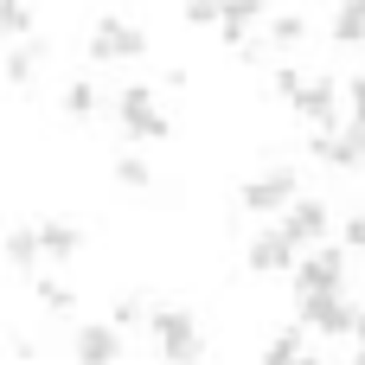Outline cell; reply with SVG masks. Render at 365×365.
<instances>
[{
    "instance_id": "6da1fadb",
    "label": "cell",
    "mask_w": 365,
    "mask_h": 365,
    "mask_svg": "<svg viewBox=\"0 0 365 365\" xmlns=\"http://www.w3.org/2000/svg\"><path fill=\"white\" fill-rule=\"evenodd\" d=\"M148 334L160 340V359H167V365H199V359H205L199 321H192L186 308H154V314H148Z\"/></svg>"
},
{
    "instance_id": "7a4b0ae2",
    "label": "cell",
    "mask_w": 365,
    "mask_h": 365,
    "mask_svg": "<svg viewBox=\"0 0 365 365\" xmlns=\"http://www.w3.org/2000/svg\"><path fill=\"white\" fill-rule=\"evenodd\" d=\"M141 51H148V32L135 19H96V32L83 38V58L90 64H128Z\"/></svg>"
},
{
    "instance_id": "3957f363",
    "label": "cell",
    "mask_w": 365,
    "mask_h": 365,
    "mask_svg": "<svg viewBox=\"0 0 365 365\" xmlns=\"http://www.w3.org/2000/svg\"><path fill=\"white\" fill-rule=\"evenodd\" d=\"M334 289H346V250H340V244H321V250H308V257L295 263V302L334 295Z\"/></svg>"
},
{
    "instance_id": "277c9868",
    "label": "cell",
    "mask_w": 365,
    "mask_h": 365,
    "mask_svg": "<svg viewBox=\"0 0 365 365\" xmlns=\"http://www.w3.org/2000/svg\"><path fill=\"white\" fill-rule=\"evenodd\" d=\"M115 115H122V128H128L135 141H167V135H173V122L154 109V90H148V83H122Z\"/></svg>"
},
{
    "instance_id": "5b68a950",
    "label": "cell",
    "mask_w": 365,
    "mask_h": 365,
    "mask_svg": "<svg viewBox=\"0 0 365 365\" xmlns=\"http://www.w3.org/2000/svg\"><path fill=\"white\" fill-rule=\"evenodd\" d=\"M295 186H302L295 167H269V173H257V180L237 192V205H244V212H289V205L302 199Z\"/></svg>"
},
{
    "instance_id": "8992f818",
    "label": "cell",
    "mask_w": 365,
    "mask_h": 365,
    "mask_svg": "<svg viewBox=\"0 0 365 365\" xmlns=\"http://www.w3.org/2000/svg\"><path fill=\"white\" fill-rule=\"evenodd\" d=\"M295 314H302V327H314V334H327V340H340V334H359V308L334 289V295H308V302H295Z\"/></svg>"
},
{
    "instance_id": "52a82bcc",
    "label": "cell",
    "mask_w": 365,
    "mask_h": 365,
    "mask_svg": "<svg viewBox=\"0 0 365 365\" xmlns=\"http://www.w3.org/2000/svg\"><path fill=\"white\" fill-rule=\"evenodd\" d=\"M289 109H295L302 122H314V135H334V128H340V83H334V77H308Z\"/></svg>"
},
{
    "instance_id": "ba28073f",
    "label": "cell",
    "mask_w": 365,
    "mask_h": 365,
    "mask_svg": "<svg viewBox=\"0 0 365 365\" xmlns=\"http://www.w3.org/2000/svg\"><path fill=\"white\" fill-rule=\"evenodd\" d=\"M244 263H250L257 276H282V269H295V263H302V244H295L282 225H269V231H257V237H250Z\"/></svg>"
},
{
    "instance_id": "9c48e42d",
    "label": "cell",
    "mask_w": 365,
    "mask_h": 365,
    "mask_svg": "<svg viewBox=\"0 0 365 365\" xmlns=\"http://www.w3.org/2000/svg\"><path fill=\"white\" fill-rule=\"evenodd\" d=\"M71 359H77V365H115V359H122V327H115V321H83Z\"/></svg>"
},
{
    "instance_id": "30bf717a",
    "label": "cell",
    "mask_w": 365,
    "mask_h": 365,
    "mask_svg": "<svg viewBox=\"0 0 365 365\" xmlns=\"http://www.w3.org/2000/svg\"><path fill=\"white\" fill-rule=\"evenodd\" d=\"M308 148H314L321 167H359L365 160V122H346L334 135H308Z\"/></svg>"
},
{
    "instance_id": "8fae6325",
    "label": "cell",
    "mask_w": 365,
    "mask_h": 365,
    "mask_svg": "<svg viewBox=\"0 0 365 365\" xmlns=\"http://www.w3.org/2000/svg\"><path fill=\"white\" fill-rule=\"evenodd\" d=\"M282 231H289V237L308 250L314 237H327V205H321V199H295V205L282 212Z\"/></svg>"
},
{
    "instance_id": "7c38bea8",
    "label": "cell",
    "mask_w": 365,
    "mask_h": 365,
    "mask_svg": "<svg viewBox=\"0 0 365 365\" xmlns=\"http://www.w3.org/2000/svg\"><path fill=\"white\" fill-rule=\"evenodd\" d=\"M263 6H269V0H225V19H218V38H225L231 51H244V45H250V26L263 19Z\"/></svg>"
},
{
    "instance_id": "4fadbf2b",
    "label": "cell",
    "mask_w": 365,
    "mask_h": 365,
    "mask_svg": "<svg viewBox=\"0 0 365 365\" xmlns=\"http://www.w3.org/2000/svg\"><path fill=\"white\" fill-rule=\"evenodd\" d=\"M38 237H45V257H51V263H71V257H83V231H77V225H64V218L38 225Z\"/></svg>"
},
{
    "instance_id": "5bb4252c",
    "label": "cell",
    "mask_w": 365,
    "mask_h": 365,
    "mask_svg": "<svg viewBox=\"0 0 365 365\" xmlns=\"http://www.w3.org/2000/svg\"><path fill=\"white\" fill-rule=\"evenodd\" d=\"M334 45H346V51L365 45V0H340L334 6Z\"/></svg>"
},
{
    "instance_id": "9a60e30c",
    "label": "cell",
    "mask_w": 365,
    "mask_h": 365,
    "mask_svg": "<svg viewBox=\"0 0 365 365\" xmlns=\"http://www.w3.org/2000/svg\"><path fill=\"white\" fill-rule=\"evenodd\" d=\"M38 257H45V237H38V225H13V231H6V263H13V269H32Z\"/></svg>"
},
{
    "instance_id": "2e32d148",
    "label": "cell",
    "mask_w": 365,
    "mask_h": 365,
    "mask_svg": "<svg viewBox=\"0 0 365 365\" xmlns=\"http://www.w3.org/2000/svg\"><path fill=\"white\" fill-rule=\"evenodd\" d=\"M38 58H45V38H19V45L6 51V83H26V77L38 71Z\"/></svg>"
},
{
    "instance_id": "e0dca14e",
    "label": "cell",
    "mask_w": 365,
    "mask_h": 365,
    "mask_svg": "<svg viewBox=\"0 0 365 365\" xmlns=\"http://www.w3.org/2000/svg\"><path fill=\"white\" fill-rule=\"evenodd\" d=\"M302 38H308V19H302V13H276V19H269V45H276V51H295Z\"/></svg>"
},
{
    "instance_id": "ac0fdd59",
    "label": "cell",
    "mask_w": 365,
    "mask_h": 365,
    "mask_svg": "<svg viewBox=\"0 0 365 365\" xmlns=\"http://www.w3.org/2000/svg\"><path fill=\"white\" fill-rule=\"evenodd\" d=\"M0 38H32V0H0Z\"/></svg>"
},
{
    "instance_id": "d6986e66",
    "label": "cell",
    "mask_w": 365,
    "mask_h": 365,
    "mask_svg": "<svg viewBox=\"0 0 365 365\" xmlns=\"http://www.w3.org/2000/svg\"><path fill=\"white\" fill-rule=\"evenodd\" d=\"M32 289H38V302H45L51 314H71V308H77V295H71V282H64V276H38Z\"/></svg>"
},
{
    "instance_id": "ffe728a7",
    "label": "cell",
    "mask_w": 365,
    "mask_h": 365,
    "mask_svg": "<svg viewBox=\"0 0 365 365\" xmlns=\"http://www.w3.org/2000/svg\"><path fill=\"white\" fill-rule=\"evenodd\" d=\"M302 359V327H282L276 340H269V353H263V365H295Z\"/></svg>"
},
{
    "instance_id": "44dd1931",
    "label": "cell",
    "mask_w": 365,
    "mask_h": 365,
    "mask_svg": "<svg viewBox=\"0 0 365 365\" xmlns=\"http://www.w3.org/2000/svg\"><path fill=\"white\" fill-rule=\"evenodd\" d=\"M64 115H83V122H90V115H96V83H83V77L64 83Z\"/></svg>"
},
{
    "instance_id": "7402d4cb",
    "label": "cell",
    "mask_w": 365,
    "mask_h": 365,
    "mask_svg": "<svg viewBox=\"0 0 365 365\" xmlns=\"http://www.w3.org/2000/svg\"><path fill=\"white\" fill-rule=\"evenodd\" d=\"M115 180H122V186H135V192H141V186H154V173H148V160H141V154H122V160H115Z\"/></svg>"
},
{
    "instance_id": "603a6c76",
    "label": "cell",
    "mask_w": 365,
    "mask_h": 365,
    "mask_svg": "<svg viewBox=\"0 0 365 365\" xmlns=\"http://www.w3.org/2000/svg\"><path fill=\"white\" fill-rule=\"evenodd\" d=\"M148 314H154V308H148L141 295H115V314H109V321H115V327H141Z\"/></svg>"
},
{
    "instance_id": "cb8c5ba5",
    "label": "cell",
    "mask_w": 365,
    "mask_h": 365,
    "mask_svg": "<svg viewBox=\"0 0 365 365\" xmlns=\"http://www.w3.org/2000/svg\"><path fill=\"white\" fill-rule=\"evenodd\" d=\"M186 19L192 26H218L225 19V0H186Z\"/></svg>"
},
{
    "instance_id": "d4e9b609",
    "label": "cell",
    "mask_w": 365,
    "mask_h": 365,
    "mask_svg": "<svg viewBox=\"0 0 365 365\" xmlns=\"http://www.w3.org/2000/svg\"><path fill=\"white\" fill-rule=\"evenodd\" d=\"M302 83H308L302 71H276V77H269V90H276L282 103H295V96H302Z\"/></svg>"
},
{
    "instance_id": "484cf974",
    "label": "cell",
    "mask_w": 365,
    "mask_h": 365,
    "mask_svg": "<svg viewBox=\"0 0 365 365\" xmlns=\"http://www.w3.org/2000/svg\"><path fill=\"white\" fill-rule=\"evenodd\" d=\"M346 103H353V122H365V77H346Z\"/></svg>"
},
{
    "instance_id": "4316f807",
    "label": "cell",
    "mask_w": 365,
    "mask_h": 365,
    "mask_svg": "<svg viewBox=\"0 0 365 365\" xmlns=\"http://www.w3.org/2000/svg\"><path fill=\"white\" fill-rule=\"evenodd\" d=\"M346 250H365V212L346 218Z\"/></svg>"
},
{
    "instance_id": "83f0119b",
    "label": "cell",
    "mask_w": 365,
    "mask_h": 365,
    "mask_svg": "<svg viewBox=\"0 0 365 365\" xmlns=\"http://www.w3.org/2000/svg\"><path fill=\"white\" fill-rule=\"evenodd\" d=\"M295 365H321V359H308V353H302V359H295Z\"/></svg>"
}]
</instances>
